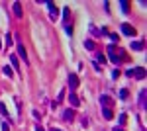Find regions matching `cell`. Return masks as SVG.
Listing matches in <instances>:
<instances>
[{
  "mask_svg": "<svg viewBox=\"0 0 147 131\" xmlns=\"http://www.w3.org/2000/svg\"><path fill=\"white\" fill-rule=\"evenodd\" d=\"M127 77H136V78H145V69L143 67H137V69H131V71H127Z\"/></svg>",
  "mask_w": 147,
  "mask_h": 131,
  "instance_id": "1",
  "label": "cell"
},
{
  "mask_svg": "<svg viewBox=\"0 0 147 131\" xmlns=\"http://www.w3.org/2000/svg\"><path fill=\"white\" fill-rule=\"evenodd\" d=\"M18 57H20L22 61H26V65H28V53H26L24 43H20V41H18Z\"/></svg>",
  "mask_w": 147,
  "mask_h": 131,
  "instance_id": "2",
  "label": "cell"
},
{
  "mask_svg": "<svg viewBox=\"0 0 147 131\" xmlns=\"http://www.w3.org/2000/svg\"><path fill=\"white\" fill-rule=\"evenodd\" d=\"M145 88H141V90H139V96H137V104H139V106H141V108H145L147 106V102H145Z\"/></svg>",
  "mask_w": 147,
  "mask_h": 131,
  "instance_id": "3",
  "label": "cell"
},
{
  "mask_svg": "<svg viewBox=\"0 0 147 131\" xmlns=\"http://www.w3.org/2000/svg\"><path fill=\"white\" fill-rule=\"evenodd\" d=\"M69 86H71V90H75L79 86V77L77 75H69Z\"/></svg>",
  "mask_w": 147,
  "mask_h": 131,
  "instance_id": "4",
  "label": "cell"
},
{
  "mask_svg": "<svg viewBox=\"0 0 147 131\" xmlns=\"http://www.w3.org/2000/svg\"><path fill=\"white\" fill-rule=\"evenodd\" d=\"M122 32L125 35H136V28H131L129 24H122Z\"/></svg>",
  "mask_w": 147,
  "mask_h": 131,
  "instance_id": "5",
  "label": "cell"
},
{
  "mask_svg": "<svg viewBox=\"0 0 147 131\" xmlns=\"http://www.w3.org/2000/svg\"><path fill=\"white\" fill-rule=\"evenodd\" d=\"M108 53H110V61H112V63H116V65H118V63L122 61V59H120L118 55L114 53V45H110V47H108Z\"/></svg>",
  "mask_w": 147,
  "mask_h": 131,
  "instance_id": "6",
  "label": "cell"
},
{
  "mask_svg": "<svg viewBox=\"0 0 147 131\" xmlns=\"http://www.w3.org/2000/svg\"><path fill=\"white\" fill-rule=\"evenodd\" d=\"M12 8H14V14H16L18 18H22V16H24V10H22V4H20V2H14Z\"/></svg>",
  "mask_w": 147,
  "mask_h": 131,
  "instance_id": "7",
  "label": "cell"
},
{
  "mask_svg": "<svg viewBox=\"0 0 147 131\" xmlns=\"http://www.w3.org/2000/svg\"><path fill=\"white\" fill-rule=\"evenodd\" d=\"M69 104H71L73 108H77V106H79V104H80V102H79V96L71 92V94H69Z\"/></svg>",
  "mask_w": 147,
  "mask_h": 131,
  "instance_id": "8",
  "label": "cell"
},
{
  "mask_svg": "<svg viewBox=\"0 0 147 131\" xmlns=\"http://www.w3.org/2000/svg\"><path fill=\"white\" fill-rule=\"evenodd\" d=\"M47 6H49V16H51V20H57V8L53 2H47Z\"/></svg>",
  "mask_w": 147,
  "mask_h": 131,
  "instance_id": "9",
  "label": "cell"
},
{
  "mask_svg": "<svg viewBox=\"0 0 147 131\" xmlns=\"http://www.w3.org/2000/svg\"><path fill=\"white\" fill-rule=\"evenodd\" d=\"M10 63H12V71H20V63H18L16 55H10Z\"/></svg>",
  "mask_w": 147,
  "mask_h": 131,
  "instance_id": "10",
  "label": "cell"
},
{
  "mask_svg": "<svg viewBox=\"0 0 147 131\" xmlns=\"http://www.w3.org/2000/svg\"><path fill=\"white\" fill-rule=\"evenodd\" d=\"M73 118H75V112L73 110H65L63 112V120L65 121H73Z\"/></svg>",
  "mask_w": 147,
  "mask_h": 131,
  "instance_id": "11",
  "label": "cell"
},
{
  "mask_svg": "<svg viewBox=\"0 0 147 131\" xmlns=\"http://www.w3.org/2000/svg\"><path fill=\"white\" fill-rule=\"evenodd\" d=\"M102 116H104V120H112V110L110 108H102Z\"/></svg>",
  "mask_w": 147,
  "mask_h": 131,
  "instance_id": "12",
  "label": "cell"
},
{
  "mask_svg": "<svg viewBox=\"0 0 147 131\" xmlns=\"http://www.w3.org/2000/svg\"><path fill=\"white\" fill-rule=\"evenodd\" d=\"M100 102H102V108H104V106H106V108H110V106H112L110 98H108V96H104V94L100 96Z\"/></svg>",
  "mask_w": 147,
  "mask_h": 131,
  "instance_id": "13",
  "label": "cell"
},
{
  "mask_svg": "<svg viewBox=\"0 0 147 131\" xmlns=\"http://www.w3.org/2000/svg\"><path fill=\"white\" fill-rule=\"evenodd\" d=\"M120 6H122V12H124V14L129 12V2H127V0H122V2H120Z\"/></svg>",
  "mask_w": 147,
  "mask_h": 131,
  "instance_id": "14",
  "label": "cell"
},
{
  "mask_svg": "<svg viewBox=\"0 0 147 131\" xmlns=\"http://www.w3.org/2000/svg\"><path fill=\"white\" fill-rule=\"evenodd\" d=\"M131 49H136V51L143 49V41H134V43H131Z\"/></svg>",
  "mask_w": 147,
  "mask_h": 131,
  "instance_id": "15",
  "label": "cell"
},
{
  "mask_svg": "<svg viewBox=\"0 0 147 131\" xmlns=\"http://www.w3.org/2000/svg\"><path fill=\"white\" fill-rule=\"evenodd\" d=\"M84 47H86V49H94V41L86 39V41H84Z\"/></svg>",
  "mask_w": 147,
  "mask_h": 131,
  "instance_id": "16",
  "label": "cell"
},
{
  "mask_svg": "<svg viewBox=\"0 0 147 131\" xmlns=\"http://www.w3.org/2000/svg\"><path fill=\"white\" fill-rule=\"evenodd\" d=\"M96 59H98V63H106V57L102 53H96Z\"/></svg>",
  "mask_w": 147,
  "mask_h": 131,
  "instance_id": "17",
  "label": "cell"
},
{
  "mask_svg": "<svg viewBox=\"0 0 147 131\" xmlns=\"http://www.w3.org/2000/svg\"><path fill=\"white\" fill-rule=\"evenodd\" d=\"M0 114H2V116H8V110H6L4 104H0Z\"/></svg>",
  "mask_w": 147,
  "mask_h": 131,
  "instance_id": "18",
  "label": "cell"
},
{
  "mask_svg": "<svg viewBox=\"0 0 147 131\" xmlns=\"http://www.w3.org/2000/svg\"><path fill=\"white\" fill-rule=\"evenodd\" d=\"M2 71H4V75H6V77H12V69H10V67H4Z\"/></svg>",
  "mask_w": 147,
  "mask_h": 131,
  "instance_id": "19",
  "label": "cell"
},
{
  "mask_svg": "<svg viewBox=\"0 0 147 131\" xmlns=\"http://www.w3.org/2000/svg\"><path fill=\"white\" fill-rule=\"evenodd\" d=\"M125 118H127V116H125V114H122V116H120V118H118V120H120V125H124V123H125Z\"/></svg>",
  "mask_w": 147,
  "mask_h": 131,
  "instance_id": "20",
  "label": "cell"
},
{
  "mask_svg": "<svg viewBox=\"0 0 147 131\" xmlns=\"http://www.w3.org/2000/svg\"><path fill=\"white\" fill-rule=\"evenodd\" d=\"M12 45V37H10V33H8V35H6V47H10Z\"/></svg>",
  "mask_w": 147,
  "mask_h": 131,
  "instance_id": "21",
  "label": "cell"
},
{
  "mask_svg": "<svg viewBox=\"0 0 147 131\" xmlns=\"http://www.w3.org/2000/svg\"><path fill=\"white\" fill-rule=\"evenodd\" d=\"M120 96L122 98H127V90H120Z\"/></svg>",
  "mask_w": 147,
  "mask_h": 131,
  "instance_id": "22",
  "label": "cell"
},
{
  "mask_svg": "<svg viewBox=\"0 0 147 131\" xmlns=\"http://www.w3.org/2000/svg\"><path fill=\"white\" fill-rule=\"evenodd\" d=\"M112 131H124V129H122V127H114Z\"/></svg>",
  "mask_w": 147,
  "mask_h": 131,
  "instance_id": "23",
  "label": "cell"
},
{
  "mask_svg": "<svg viewBox=\"0 0 147 131\" xmlns=\"http://www.w3.org/2000/svg\"><path fill=\"white\" fill-rule=\"evenodd\" d=\"M35 131H43V129H41V127H39V125H37V127H35Z\"/></svg>",
  "mask_w": 147,
  "mask_h": 131,
  "instance_id": "24",
  "label": "cell"
},
{
  "mask_svg": "<svg viewBox=\"0 0 147 131\" xmlns=\"http://www.w3.org/2000/svg\"><path fill=\"white\" fill-rule=\"evenodd\" d=\"M51 131H61V129H57V127H53V129H51Z\"/></svg>",
  "mask_w": 147,
  "mask_h": 131,
  "instance_id": "25",
  "label": "cell"
}]
</instances>
